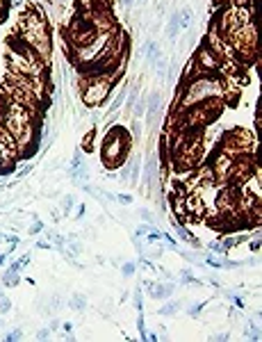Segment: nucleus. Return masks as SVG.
<instances>
[{"label":"nucleus","instance_id":"nucleus-16","mask_svg":"<svg viewBox=\"0 0 262 342\" xmlns=\"http://www.w3.org/2000/svg\"><path fill=\"white\" fill-rule=\"evenodd\" d=\"M125 94H128V107H132L135 103H137V96H139V82H135V85L128 87Z\"/></svg>","mask_w":262,"mask_h":342},{"label":"nucleus","instance_id":"nucleus-10","mask_svg":"<svg viewBox=\"0 0 262 342\" xmlns=\"http://www.w3.org/2000/svg\"><path fill=\"white\" fill-rule=\"evenodd\" d=\"M27 263V258L25 260H23V263H14L12 267H9V269L5 271V276H2V283L5 285H9V288H14V285H19V274H16V271H21V267H23V265Z\"/></svg>","mask_w":262,"mask_h":342},{"label":"nucleus","instance_id":"nucleus-29","mask_svg":"<svg viewBox=\"0 0 262 342\" xmlns=\"http://www.w3.org/2000/svg\"><path fill=\"white\" fill-rule=\"evenodd\" d=\"M117 201L121 205H130L132 203V196H130V194H117Z\"/></svg>","mask_w":262,"mask_h":342},{"label":"nucleus","instance_id":"nucleus-34","mask_svg":"<svg viewBox=\"0 0 262 342\" xmlns=\"http://www.w3.org/2000/svg\"><path fill=\"white\" fill-rule=\"evenodd\" d=\"M7 340H23V331L16 329V331H12V333H7Z\"/></svg>","mask_w":262,"mask_h":342},{"label":"nucleus","instance_id":"nucleus-20","mask_svg":"<svg viewBox=\"0 0 262 342\" xmlns=\"http://www.w3.org/2000/svg\"><path fill=\"white\" fill-rule=\"evenodd\" d=\"M155 69H157V78H160V80L167 78V69H169V66H167V62H164L162 57L155 62Z\"/></svg>","mask_w":262,"mask_h":342},{"label":"nucleus","instance_id":"nucleus-38","mask_svg":"<svg viewBox=\"0 0 262 342\" xmlns=\"http://www.w3.org/2000/svg\"><path fill=\"white\" fill-rule=\"evenodd\" d=\"M180 278H183L185 283H191V281H194V278L190 276V269H185V271H183V276H180Z\"/></svg>","mask_w":262,"mask_h":342},{"label":"nucleus","instance_id":"nucleus-9","mask_svg":"<svg viewBox=\"0 0 262 342\" xmlns=\"http://www.w3.org/2000/svg\"><path fill=\"white\" fill-rule=\"evenodd\" d=\"M155 176H157V158L155 155H148L146 167H144V185L148 187V190L155 185Z\"/></svg>","mask_w":262,"mask_h":342},{"label":"nucleus","instance_id":"nucleus-12","mask_svg":"<svg viewBox=\"0 0 262 342\" xmlns=\"http://www.w3.org/2000/svg\"><path fill=\"white\" fill-rule=\"evenodd\" d=\"M167 37L169 39H176L178 37V32H180V19H178V12H173L171 14V19H169V23H167Z\"/></svg>","mask_w":262,"mask_h":342},{"label":"nucleus","instance_id":"nucleus-31","mask_svg":"<svg viewBox=\"0 0 262 342\" xmlns=\"http://www.w3.org/2000/svg\"><path fill=\"white\" fill-rule=\"evenodd\" d=\"M246 336H249V340H258V338H260V333H258V329L253 326V324H249V331H246Z\"/></svg>","mask_w":262,"mask_h":342},{"label":"nucleus","instance_id":"nucleus-4","mask_svg":"<svg viewBox=\"0 0 262 342\" xmlns=\"http://www.w3.org/2000/svg\"><path fill=\"white\" fill-rule=\"evenodd\" d=\"M221 151H226L228 155H239V153H251L253 151V137L251 132L242 130V128H235V130H228L223 135L221 142Z\"/></svg>","mask_w":262,"mask_h":342},{"label":"nucleus","instance_id":"nucleus-27","mask_svg":"<svg viewBox=\"0 0 262 342\" xmlns=\"http://www.w3.org/2000/svg\"><path fill=\"white\" fill-rule=\"evenodd\" d=\"M130 135L132 137H139V135H142V123H139V119H135V123H132V128H130Z\"/></svg>","mask_w":262,"mask_h":342},{"label":"nucleus","instance_id":"nucleus-5","mask_svg":"<svg viewBox=\"0 0 262 342\" xmlns=\"http://www.w3.org/2000/svg\"><path fill=\"white\" fill-rule=\"evenodd\" d=\"M21 151L16 139L5 130V125L0 123V167H12L16 160H19Z\"/></svg>","mask_w":262,"mask_h":342},{"label":"nucleus","instance_id":"nucleus-21","mask_svg":"<svg viewBox=\"0 0 262 342\" xmlns=\"http://www.w3.org/2000/svg\"><path fill=\"white\" fill-rule=\"evenodd\" d=\"M12 310V301H9V296L0 294V315H5V313H9Z\"/></svg>","mask_w":262,"mask_h":342},{"label":"nucleus","instance_id":"nucleus-41","mask_svg":"<svg viewBox=\"0 0 262 342\" xmlns=\"http://www.w3.org/2000/svg\"><path fill=\"white\" fill-rule=\"evenodd\" d=\"M41 230V224H37V226H32V228H30V233H39Z\"/></svg>","mask_w":262,"mask_h":342},{"label":"nucleus","instance_id":"nucleus-19","mask_svg":"<svg viewBox=\"0 0 262 342\" xmlns=\"http://www.w3.org/2000/svg\"><path fill=\"white\" fill-rule=\"evenodd\" d=\"M94 137H96V130H89V132H87L85 142H82V151H87V153H92V151H94Z\"/></svg>","mask_w":262,"mask_h":342},{"label":"nucleus","instance_id":"nucleus-2","mask_svg":"<svg viewBox=\"0 0 262 342\" xmlns=\"http://www.w3.org/2000/svg\"><path fill=\"white\" fill-rule=\"evenodd\" d=\"M130 144H132L130 132L125 130L123 125H112L107 135L103 137V165L107 169L123 165L125 158H128V151H130Z\"/></svg>","mask_w":262,"mask_h":342},{"label":"nucleus","instance_id":"nucleus-42","mask_svg":"<svg viewBox=\"0 0 262 342\" xmlns=\"http://www.w3.org/2000/svg\"><path fill=\"white\" fill-rule=\"evenodd\" d=\"M135 2H139V5H146V2H148V0H135Z\"/></svg>","mask_w":262,"mask_h":342},{"label":"nucleus","instance_id":"nucleus-13","mask_svg":"<svg viewBox=\"0 0 262 342\" xmlns=\"http://www.w3.org/2000/svg\"><path fill=\"white\" fill-rule=\"evenodd\" d=\"M178 308H180V301H167L162 303L160 308H157V315H162V317H171V315H176Z\"/></svg>","mask_w":262,"mask_h":342},{"label":"nucleus","instance_id":"nucleus-18","mask_svg":"<svg viewBox=\"0 0 262 342\" xmlns=\"http://www.w3.org/2000/svg\"><path fill=\"white\" fill-rule=\"evenodd\" d=\"M176 233H178V235H180V240H185V242H191V244H198V242H196V240H194V235H191L190 230H187V228H183V226H180V224H178V226H176Z\"/></svg>","mask_w":262,"mask_h":342},{"label":"nucleus","instance_id":"nucleus-11","mask_svg":"<svg viewBox=\"0 0 262 342\" xmlns=\"http://www.w3.org/2000/svg\"><path fill=\"white\" fill-rule=\"evenodd\" d=\"M144 55H146V62H148V64H155L157 59L162 57L160 46H157L155 41H148V44H146V46H144Z\"/></svg>","mask_w":262,"mask_h":342},{"label":"nucleus","instance_id":"nucleus-35","mask_svg":"<svg viewBox=\"0 0 262 342\" xmlns=\"http://www.w3.org/2000/svg\"><path fill=\"white\" fill-rule=\"evenodd\" d=\"M48 338H50V329H41L37 333V340H48Z\"/></svg>","mask_w":262,"mask_h":342},{"label":"nucleus","instance_id":"nucleus-39","mask_svg":"<svg viewBox=\"0 0 262 342\" xmlns=\"http://www.w3.org/2000/svg\"><path fill=\"white\" fill-rule=\"evenodd\" d=\"M119 2H121L125 9H132V5H135V0H119Z\"/></svg>","mask_w":262,"mask_h":342},{"label":"nucleus","instance_id":"nucleus-15","mask_svg":"<svg viewBox=\"0 0 262 342\" xmlns=\"http://www.w3.org/2000/svg\"><path fill=\"white\" fill-rule=\"evenodd\" d=\"M71 308L85 310V308H87V296H85V294H80V292H75V294L71 296Z\"/></svg>","mask_w":262,"mask_h":342},{"label":"nucleus","instance_id":"nucleus-36","mask_svg":"<svg viewBox=\"0 0 262 342\" xmlns=\"http://www.w3.org/2000/svg\"><path fill=\"white\" fill-rule=\"evenodd\" d=\"M210 340L223 342V340H228V333H214V336H210Z\"/></svg>","mask_w":262,"mask_h":342},{"label":"nucleus","instance_id":"nucleus-17","mask_svg":"<svg viewBox=\"0 0 262 342\" xmlns=\"http://www.w3.org/2000/svg\"><path fill=\"white\" fill-rule=\"evenodd\" d=\"M132 114H135V119H142L146 114V98H139L135 105H132Z\"/></svg>","mask_w":262,"mask_h":342},{"label":"nucleus","instance_id":"nucleus-1","mask_svg":"<svg viewBox=\"0 0 262 342\" xmlns=\"http://www.w3.org/2000/svg\"><path fill=\"white\" fill-rule=\"evenodd\" d=\"M19 34L32 46V50L39 55V59L44 64L50 62V50H52V41H50V32H48V23L44 19V14L39 9H30V12L21 19L19 23Z\"/></svg>","mask_w":262,"mask_h":342},{"label":"nucleus","instance_id":"nucleus-32","mask_svg":"<svg viewBox=\"0 0 262 342\" xmlns=\"http://www.w3.org/2000/svg\"><path fill=\"white\" fill-rule=\"evenodd\" d=\"M73 205H75V198H73L71 194H66V196H64V212H66V210H71Z\"/></svg>","mask_w":262,"mask_h":342},{"label":"nucleus","instance_id":"nucleus-43","mask_svg":"<svg viewBox=\"0 0 262 342\" xmlns=\"http://www.w3.org/2000/svg\"><path fill=\"white\" fill-rule=\"evenodd\" d=\"M5 260H7L5 256H0V265H5Z\"/></svg>","mask_w":262,"mask_h":342},{"label":"nucleus","instance_id":"nucleus-22","mask_svg":"<svg viewBox=\"0 0 262 342\" xmlns=\"http://www.w3.org/2000/svg\"><path fill=\"white\" fill-rule=\"evenodd\" d=\"M123 100H125V92H119V96L114 98V103L110 105V112H119V107L123 105Z\"/></svg>","mask_w":262,"mask_h":342},{"label":"nucleus","instance_id":"nucleus-6","mask_svg":"<svg viewBox=\"0 0 262 342\" xmlns=\"http://www.w3.org/2000/svg\"><path fill=\"white\" fill-rule=\"evenodd\" d=\"M160 112H162V96H160V92H151L146 96V123H155L160 119Z\"/></svg>","mask_w":262,"mask_h":342},{"label":"nucleus","instance_id":"nucleus-26","mask_svg":"<svg viewBox=\"0 0 262 342\" xmlns=\"http://www.w3.org/2000/svg\"><path fill=\"white\" fill-rule=\"evenodd\" d=\"M258 0H233V5L235 7H242V9H246V7H251V5H256Z\"/></svg>","mask_w":262,"mask_h":342},{"label":"nucleus","instance_id":"nucleus-44","mask_svg":"<svg viewBox=\"0 0 262 342\" xmlns=\"http://www.w3.org/2000/svg\"><path fill=\"white\" fill-rule=\"evenodd\" d=\"M2 326H5V322H2V317H0V329H2Z\"/></svg>","mask_w":262,"mask_h":342},{"label":"nucleus","instance_id":"nucleus-37","mask_svg":"<svg viewBox=\"0 0 262 342\" xmlns=\"http://www.w3.org/2000/svg\"><path fill=\"white\" fill-rule=\"evenodd\" d=\"M228 5H233V0H214L216 9H223V7H228Z\"/></svg>","mask_w":262,"mask_h":342},{"label":"nucleus","instance_id":"nucleus-8","mask_svg":"<svg viewBox=\"0 0 262 342\" xmlns=\"http://www.w3.org/2000/svg\"><path fill=\"white\" fill-rule=\"evenodd\" d=\"M146 290H148L151 299L164 301V299H171V294H173V283H146Z\"/></svg>","mask_w":262,"mask_h":342},{"label":"nucleus","instance_id":"nucleus-24","mask_svg":"<svg viewBox=\"0 0 262 342\" xmlns=\"http://www.w3.org/2000/svg\"><path fill=\"white\" fill-rule=\"evenodd\" d=\"M62 329L66 333V340H75V333H73V324L71 322H64L62 324Z\"/></svg>","mask_w":262,"mask_h":342},{"label":"nucleus","instance_id":"nucleus-33","mask_svg":"<svg viewBox=\"0 0 262 342\" xmlns=\"http://www.w3.org/2000/svg\"><path fill=\"white\" fill-rule=\"evenodd\" d=\"M201 308H203V303H191L190 315H191V317H198V315H201Z\"/></svg>","mask_w":262,"mask_h":342},{"label":"nucleus","instance_id":"nucleus-14","mask_svg":"<svg viewBox=\"0 0 262 342\" xmlns=\"http://www.w3.org/2000/svg\"><path fill=\"white\" fill-rule=\"evenodd\" d=\"M178 19H180V30L191 25V9L190 7H183V9H178Z\"/></svg>","mask_w":262,"mask_h":342},{"label":"nucleus","instance_id":"nucleus-25","mask_svg":"<svg viewBox=\"0 0 262 342\" xmlns=\"http://www.w3.org/2000/svg\"><path fill=\"white\" fill-rule=\"evenodd\" d=\"M7 9H9V0H0V23L7 19Z\"/></svg>","mask_w":262,"mask_h":342},{"label":"nucleus","instance_id":"nucleus-40","mask_svg":"<svg viewBox=\"0 0 262 342\" xmlns=\"http://www.w3.org/2000/svg\"><path fill=\"white\" fill-rule=\"evenodd\" d=\"M249 246H251V251H258V249H260V240L256 237V240H253V242L249 244Z\"/></svg>","mask_w":262,"mask_h":342},{"label":"nucleus","instance_id":"nucleus-28","mask_svg":"<svg viewBox=\"0 0 262 342\" xmlns=\"http://www.w3.org/2000/svg\"><path fill=\"white\" fill-rule=\"evenodd\" d=\"M139 217L144 219V221H148V224H151V221H155V219H153V212L146 210V208H142V210H139Z\"/></svg>","mask_w":262,"mask_h":342},{"label":"nucleus","instance_id":"nucleus-7","mask_svg":"<svg viewBox=\"0 0 262 342\" xmlns=\"http://www.w3.org/2000/svg\"><path fill=\"white\" fill-rule=\"evenodd\" d=\"M139 155H130L128 162H123V169H121V178H123L125 183L135 185L139 180Z\"/></svg>","mask_w":262,"mask_h":342},{"label":"nucleus","instance_id":"nucleus-23","mask_svg":"<svg viewBox=\"0 0 262 342\" xmlns=\"http://www.w3.org/2000/svg\"><path fill=\"white\" fill-rule=\"evenodd\" d=\"M135 269H137V265H135V263H125L123 267H121V274H123V276H132Z\"/></svg>","mask_w":262,"mask_h":342},{"label":"nucleus","instance_id":"nucleus-30","mask_svg":"<svg viewBox=\"0 0 262 342\" xmlns=\"http://www.w3.org/2000/svg\"><path fill=\"white\" fill-rule=\"evenodd\" d=\"M69 249H71L73 253L78 256L80 251H82V244H80V242H75V240H69Z\"/></svg>","mask_w":262,"mask_h":342},{"label":"nucleus","instance_id":"nucleus-3","mask_svg":"<svg viewBox=\"0 0 262 342\" xmlns=\"http://www.w3.org/2000/svg\"><path fill=\"white\" fill-rule=\"evenodd\" d=\"M119 75H112V78H82V100L87 105H100L105 100V96L112 92L114 87V80Z\"/></svg>","mask_w":262,"mask_h":342}]
</instances>
